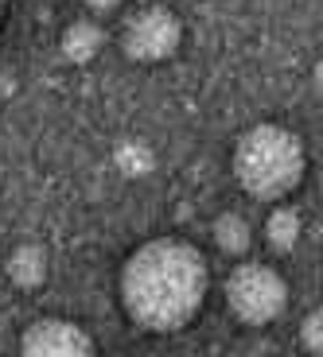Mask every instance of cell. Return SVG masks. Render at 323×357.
<instances>
[{
  "label": "cell",
  "mask_w": 323,
  "mask_h": 357,
  "mask_svg": "<svg viewBox=\"0 0 323 357\" xmlns=\"http://www.w3.org/2000/svg\"><path fill=\"white\" fill-rule=\"evenodd\" d=\"M210 264L191 241L152 237L121 264V307L148 334H175L199 314Z\"/></svg>",
  "instance_id": "cell-1"
},
{
  "label": "cell",
  "mask_w": 323,
  "mask_h": 357,
  "mask_svg": "<svg viewBox=\"0 0 323 357\" xmlns=\"http://www.w3.org/2000/svg\"><path fill=\"white\" fill-rule=\"evenodd\" d=\"M308 152L292 128L285 125H253L234 144V178L250 198L280 202L304 183Z\"/></svg>",
  "instance_id": "cell-2"
},
{
  "label": "cell",
  "mask_w": 323,
  "mask_h": 357,
  "mask_svg": "<svg viewBox=\"0 0 323 357\" xmlns=\"http://www.w3.org/2000/svg\"><path fill=\"white\" fill-rule=\"evenodd\" d=\"M288 307V284L269 264H238L226 276V311L242 326H269Z\"/></svg>",
  "instance_id": "cell-3"
},
{
  "label": "cell",
  "mask_w": 323,
  "mask_h": 357,
  "mask_svg": "<svg viewBox=\"0 0 323 357\" xmlns=\"http://www.w3.org/2000/svg\"><path fill=\"white\" fill-rule=\"evenodd\" d=\"M180 39H183L180 16L168 4H148L136 16H129L125 27H121V51H125V59L144 63V66L171 59V54L180 51Z\"/></svg>",
  "instance_id": "cell-4"
},
{
  "label": "cell",
  "mask_w": 323,
  "mask_h": 357,
  "mask_svg": "<svg viewBox=\"0 0 323 357\" xmlns=\"http://www.w3.org/2000/svg\"><path fill=\"white\" fill-rule=\"evenodd\" d=\"M20 357H94V338L74 319L47 314L24 326Z\"/></svg>",
  "instance_id": "cell-5"
},
{
  "label": "cell",
  "mask_w": 323,
  "mask_h": 357,
  "mask_svg": "<svg viewBox=\"0 0 323 357\" xmlns=\"http://www.w3.org/2000/svg\"><path fill=\"white\" fill-rule=\"evenodd\" d=\"M59 47H63V59L74 66H86L94 63L101 54V47H106V31H101L94 20H74V24L63 27V39H59Z\"/></svg>",
  "instance_id": "cell-6"
},
{
  "label": "cell",
  "mask_w": 323,
  "mask_h": 357,
  "mask_svg": "<svg viewBox=\"0 0 323 357\" xmlns=\"http://www.w3.org/2000/svg\"><path fill=\"white\" fill-rule=\"evenodd\" d=\"M4 272H8V280L16 287H39L47 280V272H51V264H47V249L36 241H27V245H16L8 257V264H4Z\"/></svg>",
  "instance_id": "cell-7"
},
{
  "label": "cell",
  "mask_w": 323,
  "mask_h": 357,
  "mask_svg": "<svg viewBox=\"0 0 323 357\" xmlns=\"http://www.w3.org/2000/svg\"><path fill=\"white\" fill-rule=\"evenodd\" d=\"M304 233V214L296 206H277L269 218H265V241L273 245L277 252H292Z\"/></svg>",
  "instance_id": "cell-8"
},
{
  "label": "cell",
  "mask_w": 323,
  "mask_h": 357,
  "mask_svg": "<svg viewBox=\"0 0 323 357\" xmlns=\"http://www.w3.org/2000/svg\"><path fill=\"white\" fill-rule=\"evenodd\" d=\"M210 237L226 257H245L253 245V229L242 214H218L215 225H210Z\"/></svg>",
  "instance_id": "cell-9"
},
{
  "label": "cell",
  "mask_w": 323,
  "mask_h": 357,
  "mask_svg": "<svg viewBox=\"0 0 323 357\" xmlns=\"http://www.w3.org/2000/svg\"><path fill=\"white\" fill-rule=\"evenodd\" d=\"M109 160H113V167L125 178H144V175H152V167H156V152L144 140H133V136L129 140H117Z\"/></svg>",
  "instance_id": "cell-10"
},
{
  "label": "cell",
  "mask_w": 323,
  "mask_h": 357,
  "mask_svg": "<svg viewBox=\"0 0 323 357\" xmlns=\"http://www.w3.org/2000/svg\"><path fill=\"white\" fill-rule=\"evenodd\" d=\"M300 346L312 357L323 354V311H308L304 322H300Z\"/></svg>",
  "instance_id": "cell-11"
},
{
  "label": "cell",
  "mask_w": 323,
  "mask_h": 357,
  "mask_svg": "<svg viewBox=\"0 0 323 357\" xmlns=\"http://www.w3.org/2000/svg\"><path fill=\"white\" fill-rule=\"evenodd\" d=\"M82 4H86V8H94V12H113L121 0H82Z\"/></svg>",
  "instance_id": "cell-12"
},
{
  "label": "cell",
  "mask_w": 323,
  "mask_h": 357,
  "mask_svg": "<svg viewBox=\"0 0 323 357\" xmlns=\"http://www.w3.org/2000/svg\"><path fill=\"white\" fill-rule=\"evenodd\" d=\"M4 8H8V0H0V20H4Z\"/></svg>",
  "instance_id": "cell-13"
}]
</instances>
